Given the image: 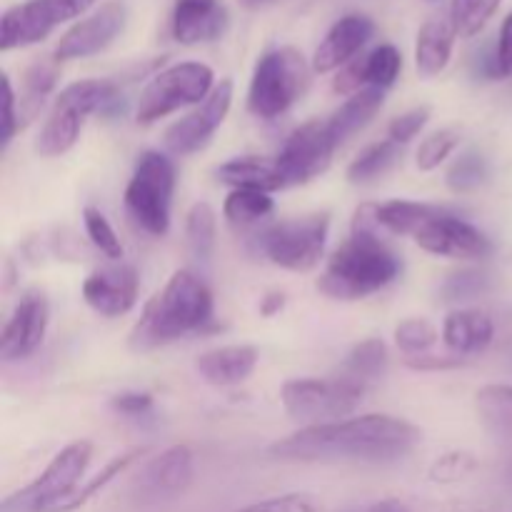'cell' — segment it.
Segmentation results:
<instances>
[{
	"label": "cell",
	"mask_w": 512,
	"mask_h": 512,
	"mask_svg": "<svg viewBox=\"0 0 512 512\" xmlns=\"http://www.w3.org/2000/svg\"><path fill=\"white\" fill-rule=\"evenodd\" d=\"M423 443V430L395 415H358L338 423L308 425L270 445L268 453L285 463H365L393 465Z\"/></svg>",
	"instance_id": "cell-1"
},
{
	"label": "cell",
	"mask_w": 512,
	"mask_h": 512,
	"mask_svg": "<svg viewBox=\"0 0 512 512\" xmlns=\"http://www.w3.org/2000/svg\"><path fill=\"white\" fill-rule=\"evenodd\" d=\"M213 293L193 270H175L163 290L145 303L128 335L130 353L145 355L213 323Z\"/></svg>",
	"instance_id": "cell-2"
},
{
	"label": "cell",
	"mask_w": 512,
	"mask_h": 512,
	"mask_svg": "<svg viewBox=\"0 0 512 512\" xmlns=\"http://www.w3.org/2000/svg\"><path fill=\"white\" fill-rule=\"evenodd\" d=\"M403 263L380 233H353L325 263L315 288L330 300H363L400 278Z\"/></svg>",
	"instance_id": "cell-3"
},
{
	"label": "cell",
	"mask_w": 512,
	"mask_h": 512,
	"mask_svg": "<svg viewBox=\"0 0 512 512\" xmlns=\"http://www.w3.org/2000/svg\"><path fill=\"white\" fill-rule=\"evenodd\" d=\"M125 93L115 80H78L68 88L60 90L55 98L53 110L45 118L38 138H35V153L40 158H60L75 148L90 115L110 120L123 110Z\"/></svg>",
	"instance_id": "cell-4"
},
{
	"label": "cell",
	"mask_w": 512,
	"mask_h": 512,
	"mask_svg": "<svg viewBox=\"0 0 512 512\" xmlns=\"http://www.w3.org/2000/svg\"><path fill=\"white\" fill-rule=\"evenodd\" d=\"M310 70L305 55L293 45L273 48L255 63L248 88V110L255 118L273 120L293 108L310 85Z\"/></svg>",
	"instance_id": "cell-5"
},
{
	"label": "cell",
	"mask_w": 512,
	"mask_h": 512,
	"mask_svg": "<svg viewBox=\"0 0 512 512\" xmlns=\"http://www.w3.org/2000/svg\"><path fill=\"white\" fill-rule=\"evenodd\" d=\"M365 390V385L345 378L343 373L333 378H295L280 388V403L290 420L308 428L353 418Z\"/></svg>",
	"instance_id": "cell-6"
},
{
	"label": "cell",
	"mask_w": 512,
	"mask_h": 512,
	"mask_svg": "<svg viewBox=\"0 0 512 512\" xmlns=\"http://www.w3.org/2000/svg\"><path fill=\"white\" fill-rule=\"evenodd\" d=\"M175 165L160 150L138 155L133 178L125 188V210L143 233L163 238L170 230V208L175 193Z\"/></svg>",
	"instance_id": "cell-7"
},
{
	"label": "cell",
	"mask_w": 512,
	"mask_h": 512,
	"mask_svg": "<svg viewBox=\"0 0 512 512\" xmlns=\"http://www.w3.org/2000/svg\"><path fill=\"white\" fill-rule=\"evenodd\" d=\"M215 90V73L198 60L170 65L150 78L135 108L138 125H153L188 105H203Z\"/></svg>",
	"instance_id": "cell-8"
},
{
	"label": "cell",
	"mask_w": 512,
	"mask_h": 512,
	"mask_svg": "<svg viewBox=\"0 0 512 512\" xmlns=\"http://www.w3.org/2000/svg\"><path fill=\"white\" fill-rule=\"evenodd\" d=\"M330 235V213H310L273 223L258 235L265 260L290 273H310L320 265Z\"/></svg>",
	"instance_id": "cell-9"
},
{
	"label": "cell",
	"mask_w": 512,
	"mask_h": 512,
	"mask_svg": "<svg viewBox=\"0 0 512 512\" xmlns=\"http://www.w3.org/2000/svg\"><path fill=\"white\" fill-rule=\"evenodd\" d=\"M90 458H93L90 440H75L65 445L33 483L0 503V512H50L78 490Z\"/></svg>",
	"instance_id": "cell-10"
},
{
	"label": "cell",
	"mask_w": 512,
	"mask_h": 512,
	"mask_svg": "<svg viewBox=\"0 0 512 512\" xmlns=\"http://www.w3.org/2000/svg\"><path fill=\"white\" fill-rule=\"evenodd\" d=\"M335 150H338V143L325 120H310L295 128L285 138L280 153L275 155L283 170L285 185L290 188V185H303L320 178L333 163Z\"/></svg>",
	"instance_id": "cell-11"
},
{
	"label": "cell",
	"mask_w": 512,
	"mask_h": 512,
	"mask_svg": "<svg viewBox=\"0 0 512 512\" xmlns=\"http://www.w3.org/2000/svg\"><path fill=\"white\" fill-rule=\"evenodd\" d=\"M233 93V80H220L203 105H198L193 113L168 125V130L163 133L165 150L175 155V158H185V155L203 150L213 140V135L218 133L220 125L225 123V118H228L230 105H233Z\"/></svg>",
	"instance_id": "cell-12"
},
{
	"label": "cell",
	"mask_w": 512,
	"mask_h": 512,
	"mask_svg": "<svg viewBox=\"0 0 512 512\" xmlns=\"http://www.w3.org/2000/svg\"><path fill=\"white\" fill-rule=\"evenodd\" d=\"M50 323V303L45 290L28 288L15 303L13 313L5 320L0 333V358L5 363H18L30 358L43 345Z\"/></svg>",
	"instance_id": "cell-13"
},
{
	"label": "cell",
	"mask_w": 512,
	"mask_h": 512,
	"mask_svg": "<svg viewBox=\"0 0 512 512\" xmlns=\"http://www.w3.org/2000/svg\"><path fill=\"white\" fill-rule=\"evenodd\" d=\"M415 243L425 253L453 260H485L493 253V243H490L488 235L460 215H455L453 210H445L443 215L423 225L415 235Z\"/></svg>",
	"instance_id": "cell-14"
},
{
	"label": "cell",
	"mask_w": 512,
	"mask_h": 512,
	"mask_svg": "<svg viewBox=\"0 0 512 512\" xmlns=\"http://www.w3.org/2000/svg\"><path fill=\"white\" fill-rule=\"evenodd\" d=\"M70 15L60 0H25L13 5L0 18V50L10 53L15 48L43 43L60 23H68Z\"/></svg>",
	"instance_id": "cell-15"
},
{
	"label": "cell",
	"mask_w": 512,
	"mask_h": 512,
	"mask_svg": "<svg viewBox=\"0 0 512 512\" xmlns=\"http://www.w3.org/2000/svg\"><path fill=\"white\" fill-rule=\"evenodd\" d=\"M83 300L90 310L103 318H120L138 303L140 278L133 265L115 260L113 265L95 268L83 280Z\"/></svg>",
	"instance_id": "cell-16"
},
{
	"label": "cell",
	"mask_w": 512,
	"mask_h": 512,
	"mask_svg": "<svg viewBox=\"0 0 512 512\" xmlns=\"http://www.w3.org/2000/svg\"><path fill=\"white\" fill-rule=\"evenodd\" d=\"M125 20H128L125 5L118 0H110L103 8L90 13L88 18L78 20L73 28L65 30L63 38L55 45V58L63 63V60H80L103 53L123 33Z\"/></svg>",
	"instance_id": "cell-17"
},
{
	"label": "cell",
	"mask_w": 512,
	"mask_h": 512,
	"mask_svg": "<svg viewBox=\"0 0 512 512\" xmlns=\"http://www.w3.org/2000/svg\"><path fill=\"white\" fill-rule=\"evenodd\" d=\"M195 455L188 445H173L143 465L135 478V490L143 500H173L193 485Z\"/></svg>",
	"instance_id": "cell-18"
},
{
	"label": "cell",
	"mask_w": 512,
	"mask_h": 512,
	"mask_svg": "<svg viewBox=\"0 0 512 512\" xmlns=\"http://www.w3.org/2000/svg\"><path fill=\"white\" fill-rule=\"evenodd\" d=\"M375 33V23L368 15L350 13L343 15L333 28L328 30L313 55V73H338L343 65L355 60L360 50L370 43Z\"/></svg>",
	"instance_id": "cell-19"
},
{
	"label": "cell",
	"mask_w": 512,
	"mask_h": 512,
	"mask_svg": "<svg viewBox=\"0 0 512 512\" xmlns=\"http://www.w3.org/2000/svg\"><path fill=\"white\" fill-rule=\"evenodd\" d=\"M230 15L220 0H175L173 38L180 45L213 43L223 38Z\"/></svg>",
	"instance_id": "cell-20"
},
{
	"label": "cell",
	"mask_w": 512,
	"mask_h": 512,
	"mask_svg": "<svg viewBox=\"0 0 512 512\" xmlns=\"http://www.w3.org/2000/svg\"><path fill=\"white\" fill-rule=\"evenodd\" d=\"M258 360L260 353L255 345H223L198 355L195 370L213 388H233L255 373Z\"/></svg>",
	"instance_id": "cell-21"
},
{
	"label": "cell",
	"mask_w": 512,
	"mask_h": 512,
	"mask_svg": "<svg viewBox=\"0 0 512 512\" xmlns=\"http://www.w3.org/2000/svg\"><path fill=\"white\" fill-rule=\"evenodd\" d=\"M215 178L233 190H260V193H275L288 188L280 170L278 158H263V155H238L215 168Z\"/></svg>",
	"instance_id": "cell-22"
},
{
	"label": "cell",
	"mask_w": 512,
	"mask_h": 512,
	"mask_svg": "<svg viewBox=\"0 0 512 512\" xmlns=\"http://www.w3.org/2000/svg\"><path fill=\"white\" fill-rule=\"evenodd\" d=\"M495 338V323L485 310L460 308L445 318L443 343L453 350V355H480L490 348Z\"/></svg>",
	"instance_id": "cell-23"
},
{
	"label": "cell",
	"mask_w": 512,
	"mask_h": 512,
	"mask_svg": "<svg viewBox=\"0 0 512 512\" xmlns=\"http://www.w3.org/2000/svg\"><path fill=\"white\" fill-rule=\"evenodd\" d=\"M455 33L450 18H430L415 40V68L420 78H435L448 68L455 48Z\"/></svg>",
	"instance_id": "cell-24"
},
{
	"label": "cell",
	"mask_w": 512,
	"mask_h": 512,
	"mask_svg": "<svg viewBox=\"0 0 512 512\" xmlns=\"http://www.w3.org/2000/svg\"><path fill=\"white\" fill-rule=\"evenodd\" d=\"M383 103L385 90L380 88H365L360 90V93L350 95V98L325 120V123H328V130L333 133L335 143H338V148L345 140H350L353 135H358L360 130L368 128V125L373 123L375 115L380 113Z\"/></svg>",
	"instance_id": "cell-25"
},
{
	"label": "cell",
	"mask_w": 512,
	"mask_h": 512,
	"mask_svg": "<svg viewBox=\"0 0 512 512\" xmlns=\"http://www.w3.org/2000/svg\"><path fill=\"white\" fill-rule=\"evenodd\" d=\"M480 423L500 443L512 448V385L490 383L475 393Z\"/></svg>",
	"instance_id": "cell-26"
},
{
	"label": "cell",
	"mask_w": 512,
	"mask_h": 512,
	"mask_svg": "<svg viewBox=\"0 0 512 512\" xmlns=\"http://www.w3.org/2000/svg\"><path fill=\"white\" fill-rule=\"evenodd\" d=\"M443 205L433 203H415V200H388V203L378 205L375 213H378V223L385 233L390 235H418V230L423 225H428L430 220L443 215Z\"/></svg>",
	"instance_id": "cell-27"
},
{
	"label": "cell",
	"mask_w": 512,
	"mask_h": 512,
	"mask_svg": "<svg viewBox=\"0 0 512 512\" xmlns=\"http://www.w3.org/2000/svg\"><path fill=\"white\" fill-rule=\"evenodd\" d=\"M388 363H390V355H388V345L383 343L380 338H365L360 343L353 345L348 355H345V363L340 368V373L345 378L355 380L360 385H373L378 383L380 378H385L388 373Z\"/></svg>",
	"instance_id": "cell-28"
},
{
	"label": "cell",
	"mask_w": 512,
	"mask_h": 512,
	"mask_svg": "<svg viewBox=\"0 0 512 512\" xmlns=\"http://www.w3.org/2000/svg\"><path fill=\"white\" fill-rule=\"evenodd\" d=\"M400 158V145L393 140H380V143L368 145L353 158V163L345 170V178L353 185H368L378 180L380 175L388 173Z\"/></svg>",
	"instance_id": "cell-29"
},
{
	"label": "cell",
	"mask_w": 512,
	"mask_h": 512,
	"mask_svg": "<svg viewBox=\"0 0 512 512\" xmlns=\"http://www.w3.org/2000/svg\"><path fill=\"white\" fill-rule=\"evenodd\" d=\"M185 240L193 253L195 260L208 263L213 258L215 240H218V215H215L213 205L200 200L185 215Z\"/></svg>",
	"instance_id": "cell-30"
},
{
	"label": "cell",
	"mask_w": 512,
	"mask_h": 512,
	"mask_svg": "<svg viewBox=\"0 0 512 512\" xmlns=\"http://www.w3.org/2000/svg\"><path fill=\"white\" fill-rule=\"evenodd\" d=\"M140 455H145V448H133V450H128V453H123V455H118V458H113L108 465H105L103 470H100L98 475H95V478H90L88 483L83 485V488L75 490V493L70 495V498H65L63 503L55 505V508L50 510V512H73V510L83 508V505L90 503V500H93L95 495L103 493V490L108 488V485L113 483L115 478H120V475H123L125 470H128L130 465H133L135 460L140 458Z\"/></svg>",
	"instance_id": "cell-31"
},
{
	"label": "cell",
	"mask_w": 512,
	"mask_h": 512,
	"mask_svg": "<svg viewBox=\"0 0 512 512\" xmlns=\"http://www.w3.org/2000/svg\"><path fill=\"white\" fill-rule=\"evenodd\" d=\"M490 178V165L480 150L468 148L453 160V165L445 173V185L455 195H470L483 188Z\"/></svg>",
	"instance_id": "cell-32"
},
{
	"label": "cell",
	"mask_w": 512,
	"mask_h": 512,
	"mask_svg": "<svg viewBox=\"0 0 512 512\" xmlns=\"http://www.w3.org/2000/svg\"><path fill=\"white\" fill-rule=\"evenodd\" d=\"M275 210L270 193L260 190H230L223 203V215L233 228H250Z\"/></svg>",
	"instance_id": "cell-33"
},
{
	"label": "cell",
	"mask_w": 512,
	"mask_h": 512,
	"mask_svg": "<svg viewBox=\"0 0 512 512\" xmlns=\"http://www.w3.org/2000/svg\"><path fill=\"white\" fill-rule=\"evenodd\" d=\"M503 0H450V23L458 38H473L498 13Z\"/></svg>",
	"instance_id": "cell-34"
},
{
	"label": "cell",
	"mask_w": 512,
	"mask_h": 512,
	"mask_svg": "<svg viewBox=\"0 0 512 512\" xmlns=\"http://www.w3.org/2000/svg\"><path fill=\"white\" fill-rule=\"evenodd\" d=\"M368 88L388 90L403 73V53L393 43H383L363 55Z\"/></svg>",
	"instance_id": "cell-35"
},
{
	"label": "cell",
	"mask_w": 512,
	"mask_h": 512,
	"mask_svg": "<svg viewBox=\"0 0 512 512\" xmlns=\"http://www.w3.org/2000/svg\"><path fill=\"white\" fill-rule=\"evenodd\" d=\"M490 290V275L485 270L465 268L458 273H450L440 285V300L443 303H468L480 298Z\"/></svg>",
	"instance_id": "cell-36"
},
{
	"label": "cell",
	"mask_w": 512,
	"mask_h": 512,
	"mask_svg": "<svg viewBox=\"0 0 512 512\" xmlns=\"http://www.w3.org/2000/svg\"><path fill=\"white\" fill-rule=\"evenodd\" d=\"M83 228H85V235H88V240L93 243V248L98 250L103 258L113 260V263L115 260H123V255H125L123 243H120V238H118V233L113 230V225L108 223V218H105L98 208L83 210Z\"/></svg>",
	"instance_id": "cell-37"
},
{
	"label": "cell",
	"mask_w": 512,
	"mask_h": 512,
	"mask_svg": "<svg viewBox=\"0 0 512 512\" xmlns=\"http://www.w3.org/2000/svg\"><path fill=\"white\" fill-rule=\"evenodd\" d=\"M438 340V328L425 318H408L395 328V345L403 350L405 358L430 353V348H433Z\"/></svg>",
	"instance_id": "cell-38"
},
{
	"label": "cell",
	"mask_w": 512,
	"mask_h": 512,
	"mask_svg": "<svg viewBox=\"0 0 512 512\" xmlns=\"http://www.w3.org/2000/svg\"><path fill=\"white\" fill-rule=\"evenodd\" d=\"M460 145V133L453 128H443L430 133L428 138L420 143L418 153H415V165L423 173H430V170L440 168L450 155L455 153V148Z\"/></svg>",
	"instance_id": "cell-39"
},
{
	"label": "cell",
	"mask_w": 512,
	"mask_h": 512,
	"mask_svg": "<svg viewBox=\"0 0 512 512\" xmlns=\"http://www.w3.org/2000/svg\"><path fill=\"white\" fill-rule=\"evenodd\" d=\"M60 78V60L55 58H45V60H35L28 70L23 73V95L20 98H30V100H40L45 103L50 93L55 90Z\"/></svg>",
	"instance_id": "cell-40"
},
{
	"label": "cell",
	"mask_w": 512,
	"mask_h": 512,
	"mask_svg": "<svg viewBox=\"0 0 512 512\" xmlns=\"http://www.w3.org/2000/svg\"><path fill=\"white\" fill-rule=\"evenodd\" d=\"M233 512H320V503L308 493H285L275 498L243 505Z\"/></svg>",
	"instance_id": "cell-41"
},
{
	"label": "cell",
	"mask_w": 512,
	"mask_h": 512,
	"mask_svg": "<svg viewBox=\"0 0 512 512\" xmlns=\"http://www.w3.org/2000/svg\"><path fill=\"white\" fill-rule=\"evenodd\" d=\"M475 468H478V460L473 455L455 450V453L443 455L430 465V478L435 483H458V480L468 478Z\"/></svg>",
	"instance_id": "cell-42"
},
{
	"label": "cell",
	"mask_w": 512,
	"mask_h": 512,
	"mask_svg": "<svg viewBox=\"0 0 512 512\" xmlns=\"http://www.w3.org/2000/svg\"><path fill=\"white\" fill-rule=\"evenodd\" d=\"M430 115H433L430 105H418V108H410L408 113H403V115H398V118L390 120L388 138L398 145L410 143V140H413L415 135H418L420 130L430 123Z\"/></svg>",
	"instance_id": "cell-43"
},
{
	"label": "cell",
	"mask_w": 512,
	"mask_h": 512,
	"mask_svg": "<svg viewBox=\"0 0 512 512\" xmlns=\"http://www.w3.org/2000/svg\"><path fill=\"white\" fill-rule=\"evenodd\" d=\"M20 133L18 125V95L8 75H3V130H0V150H8L15 135Z\"/></svg>",
	"instance_id": "cell-44"
},
{
	"label": "cell",
	"mask_w": 512,
	"mask_h": 512,
	"mask_svg": "<svg viewBox=\"0 0 512 512\" xmlns=\"http://www.w3.org/2000/svg\"><path fill=\"white\" fill-rule=\"evenodd\" d=\"M365 88H368V80H365L363 55H358V58L350 60L348 65H343V68H340L338 73H335L333 93L350 98V95L360 93V90H365Z\"/></svg>",
	"instance_id": "cell-45"
},
{
	"label": "cell",
	"mask_w": 512,
	"mask_h": 512,
	"mask_svg": "<svg viewBox=\"0 0 512 512\" xmlns=\"http://www.w3.org/2000/svg\"><path fill=\"white\" fill-rule=\"evenodd\" d=\"M405 365L410 370H418V373H440V370H458L468 365V358L463 355H413V358H405Z\"/></svg>",
	"instance_id": "cell-46"
},
{
	"label": "cell",
	"mask_w": 512,
	"mask_h": 512,
	"mask_svg": "<svg viewBox=\"0 0 512 512\" xmlns=\"http://www.w3.org/2000/svg\"><path fill=\"white\" fill-rule=\"evenodd\" d=\"M110 408L120 415H128V418H140V415L153 410V395L140 393V390H125V393L113 395Z\"/></svg>",
	"instance_id": "cell-47"
},
{
	"label": "cell",
	"mask_w": 512,
	"mask_h": 512,
	"mask_svg": "<svg viewBox=\"0 0 512 512\" xmlns=\"http://www.w3.org/2000/svg\"><path fill=\"white\" fill-rule=\"evenodd\" d=\"M495 53H498L500 70L508 78V75H512V13L505 15L503 25H500V38L498 45H495Z\"/></svg>",
	"instance_id": "cell-48"
},
{
	"label": "cell",
	"mask_w": 512,
	"mask_h": 512,
	"mask_svg": "<svg viewBox=\"0 0 512 512\" xmlns=\"http://www.w3.org/2000/svg\"><path fill=\"white\" fill-rule=\"evenodd\" d=\"M283 308L285 293H280V290H270V293H265L263 300H260V315H263V318H275Z\"/></svg>",
	"instance_id": "cell-49"
},
{
	"label": "cell",
	"mask_w": 512,
	"mask_h": 512,
	"mask_svg": "<svg viewBox=\"0 0 512 512\" xmlns=\"http://www.w3.org/2000/svg\"><path fill=\"white\" fill-rule=\"evenodd\" d=\"M365 512H413V510H410L403 500L388 498V500H378V503H373Z\"/></svg>",
	"instance_id": "cell-50"
},
{
	"label": "cell",
	"mask_w": 512,
	"mask_h": 512,
	"mask_svg": "<svg viewBox=\"0 0 512 512\" xmlns=\"http://www.w3.org/2000/svg\"><path fill=\"white\" fill-rule=\"evenodd\" d=\"M60 3L65 5L70 20H73V18H78V15H83L88 8H93L95 0H60Z\"/></svg>",
	"instance_id": "cell-51"
},
{
	"label": "cell",
	"mask_w": 512,
	"mask_h": 512,
	"mask_svg": "<svg viewBox=\"0 0 512 512\" xmlns=\"http://www.w3.org/2000/svg\"><path fill=\"white\" fill-rule=\"evenodd\" d=\"M275 3V0H243L245 8H263V5Z\"/></svg>",
	"instance_id": "cell-52"
},
{
	"label": "cell",
	"mask_w": 512,
	"mask_h": 512,
	"mask_svg": "<svg viewBox=\"0 0 512 512\" xmlns=\"http://www.w3.org/2000/svg\"><path fill=\"white\" fill-rule=\"evenodd\" d=\"M348 512H358V510H348Z\"/></svg>",
	"instance_id": "cell-53"
},
{
	"label": "cell",
	"mask_w": 512,
	"mask_h": 512,
	"mask_svg": "<svg viewBox=\"0 0 512 512\" xmlns=\"http://www.w3.org/2000/svg\"><path fill=\"white\" fill-rule=\"evenodd\" d=\"M430 3H435V0H430Z\"/></svg>",
	"instance_id": "cell-54"
}]
</instances>
